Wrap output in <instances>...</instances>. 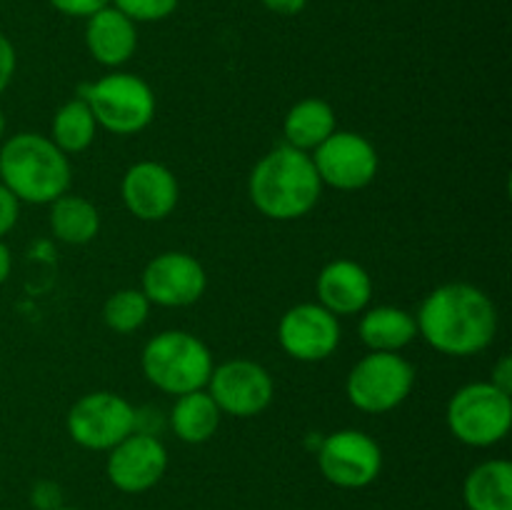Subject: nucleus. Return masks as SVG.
<instances>
[{
	"mask_svg": "<svg viewBox=\"0 0 512 510\" xmlns=\"http://www.w3.org/2000/svg\"><path fill=\"white\" fill-rule=\"evenodd\" d=\"M418 335L433 350L470 358L488 348L498 333V308L485 290L470 283H445L430 290L415 313Z\"/></svg>",
	"mask_w": 512,
	"mask_h": 510,
	"instance_id": "obj_1",
	"label": "nucleus"
},
{
	"mask_svg": "<svg viewBox=\"0 0 512 510\" xmlns=\"http://www.w3.org/2000/svg\"><path fill=\"white\" fill-rule=\"evenodd\" d=\"M250 203L270 220H298L318 205L323 183L310 153L278 145L255 163L248 178Z\"/></svg>",
	"mask_w": 512,
	"mask_h": 510,
	"instance_id": "obj_2",
	"label": "nucleus"
},
{
	"mask_svg": "<svg viewBox=\"0 0 512 510\" xmlns=\"http://www.w3.org/2000/svg\"><path fill=\"white\" fill-rule=\"evenodd\" d=\"M0 183L30 205H50L73 183L70 158L40 133H15L0 145Z\"/></svg>",
	"mask_w": 512,
	"mask_h": 510,
	"instance_id": "obj_3",
	"label": "nucleus"
},
{
	"mask_svg": "<svg viewBox=\"0 0 512 510\" xmlns=\"http://www.w3.org/2000/svg\"><path fill=\"white\" fill-rule=\"evenodd\" d=\"M145 380L165 395L203 390L213 373V353L188 330H163L145 343L140 353Z\"/></svg>",
	"mask_w": 512,
	"mask_h": 510,
	"instance_id": "obj_4",
	"label": "nucleus"
},
{
	"mask_svg": "<svg viewBox=\"0 0 512 510\" xmlns=\"http://www.w3.org/2000/svg\"><path fill=\"white\" fill-rule=\"evenodd\" d=\"M80 98L93 110L95 123L113 135H138L153 123L155 93L140 75L113 70L85 85Z\"/></svg>",
	"mask_w": 512,
	"mask_h": 510,
	"instance_id": "obj_5",
	"label": "nucleus"
},
{
	"mask_svg": "<svg viewBox=\"0 0 512 510\" xmlns=\"http://www.w3.org/2000/svg\"><path fill=\"white\" fill-rule=\"evenodd\" d=\"M448 428L470 448H490L505 440L512 425V395L490 380L468 383L448 403Z\"/></svg>",
	"mask_w": 512,
	"mask_h": 510,
	"instance_id": "obj_6",
	"label": "nucleus"
},
{
	"mask_svg": "<svg viewBox=\"0 0 512 510\" xmlns=\"http://www.w3.org/2000/svg\"><path fill=\"white\" fill-rule=\"evenodd\" d=\"M415 385V368L400 353H373L358 360L345 380L353 408L383 415L405 403Z\"/></svg>",
	"mask_w": 512,
	"mask_h": 510,
	"instance_id": "obj_7",
	"label": "nucleus"
},
{
	"mask_svg": "<svg viewBox=\"0 0 512 510\" xmlns=\"http://www.w3.org/2000/svg\"><path fill=\"white\" fill-rule=\"evenodd\" d=\"M65 428L80 448L108 453L120 440L135 433V408L113 390H95L75 400L65 418Z\"/></svg>",
	"mask_w": 512,
	"mask_h": 510,
	"instance_id": "obj_8",
	"label": "nucleus"
},
{
	"mask_svg": "<svg viewBox=\"0 0 512 510\" xmlns=\"http://www.w3.org/2000/svg\"><path fill=\"white\" fill-rule=\"evenodd\" d=\"M318 468L330 485L343 490L368 488L383 470V450L373 435L345 428L325 435L318 448Z\"/></svg>",
	"mask_w": 512,
	"mask_h": 510,
	"instance_id": "obj_9",
	"label": "nucleus"
},
{
	"mask_svg": "<svg viewBox=\"0 0 512 510\" xmlns=\"http://www.w3.org/2000/svg\"><path fill=\"white\" fill-rule=\"evenodd\" d=\"M310 158L318 170L320 183L345 193L368 188L380 168L375 145L365 135L350 130H335L310 153Z\"/></svg>",
	"mask_w": 512,
	"mask_h": 510,
	"instance_id": "obj_10",
	"label": "nucleus"
},
{
	"mask_svg": "<svg viewBox=\"0 0 512 510\" xmlns=\"http://www.w3.org/2000/svg\"><path fill=\"white\" fill-rule=\"evenodd\" d=\"M205 390L223 415L253 418L273 403L275 383L273 375L255 360L233 358L215 365Z\"/></svg>",
	"mask_w": 512,
	"mask_h": 510,
	"instance_id": "obj_11",
	"label": "nucleus"
},
{
	"mask_svg": "<svg viewBox=\"0 0 512 510\" xmlns=\"http://www.w3.org/2000/svg\"><path fill=\"white\" fill-rule=\"evenodd\" d=\"M343 328L338 315L320 303H298L278 323V343L293 360L320 363L338 350Z\"/></svg>",
	"mask_w": 512,
	"mask_h": 510,
	"instance_id": "obj_12",
	"label": "nucleus"
},
{
	"mask_svg": "<svg viewBox=\"0 0 512 510\" xmlns=\"http://www.w3.org/2000/svg\"><path fill=\"white\" fill-rule=\"evenodd\" d=\"M208 288V275L198 258L183 250H165L155 255L143 270L140 290L150 305L160 308H188L198 303Z\"/></svg>",
	"mask_w": 512,
	"mask_h": 510,
	"instance_id": "obj_13",
	"label": "nucleus"
},
{
	"mask_svg": "<svg viewBox=\"0 0 512 510\" xmlns=\"http://www.w3.org/2000/svg\"><path fill=\"white\" fill-rule=\"evenodd\" d=\"M168 470V448L153 433H130L108 450L105 473L115 490L128 495L148 493L163 480Z\"/></svg>",
	"mask_w": 512,
	"mask_h": 510,
	"instance_id": "obj_14",
	"label": "nucleus"
},
{
	"mask_svg": "<svg viewBox=\"0 0 512 510\" xmlns=\"http://www.w3.org/2000/svg\"><path fill=\"white\" fill-rule=\"evenodd\" d=\"M120 198L133 218L158 223L173 215L180 200V185L173 170L155 160H140L125 170Z\"/></svg>",
	"mask_w": 512,
	"mask_h": 510,
	"instance_id": "obj_15",
	"label": "nucleus"
},
{
	"mask_svg": "<svg viewBox=\"0 0 512 510\" xmlns=\"http://www.w3.org/2000/svg\"><path fill=\"white\" fill-rule=\"evenodd\" d=\"M318 303L330 313L343 315L363 313L373 298V278L360 263L348 258L330 260L318 275Z\"/></svg>",
	"mask_w": 512,
	"mask_h": 510,
	"instance_id": "obj_16",
	"label": "nucleus"
},
{
	"mask_svg": "<svg viewBox=\"0 0 512 510\" xmlns=\"http://www.w3.org/2000/svg\"><path fill=\"white\" fill-rule=\"evenodd\" d=\"M85 48L103 68H120L138 50V25L113 5L85 18Z\"/></svg>",
	"mask_w": 512,
	"mask_h": 510,
	"instance_id": "obj_17",
	"label": "nucleus"
},
{
	"mask_svg": "<svg viewBox=\"0 0 512 510\" xmlns=\"http://www.w3.org/2000/svg\"><path fill=\"white\" fill-rule=\"evenodd\" d=\"M363 345L373 353H400L418 338L415 315L398 305H375L365 308L358 323Z\"/></svg>",
	"mask_w": 512,
	"mask_h": 510,
	"instance_id": "obj_18",
	"label": "nucleus"
},
{
	"mask_svg": "<svg viewBox=\"0 0 512 510\" xmlns=\"http://www.w3.org/2000/svg\"><path fill=\"white\" fill-rule=\"evenodd\" d=\"M335 130H338V118H335L333 105L323 98L298 100L283 120L285 145L303 153H313Z\"/></svg>",
	"mask_w": 512,
	"mask_h": 510,
	"instance_id": "obj_19",
	"label": "nucleus"
},
{
	"mask_svg": "<svg viewBox=\"0 0 512 510\" xmlns=\"http://www.w3.org/2000/svg\"><path fill=\"white\" fill-rule=\"evenodd\" d=\"M468 510H512V465L505 458L475 465L463 483Z\"/></svg>",
	"mask_w": 512,
	"mask_h": 510,
	"instance_id": "obj_20",
	"label": "nucleus"
},
{
	"mask_svg": "<svg viewBox=\"0 0 512 510\" xmlns=\"http://www.w3.org/2000/svg\"><path fill=\"white\" fill-rule=\"evenodd\" d=\"M220 408L210 398L208 390H193V393L178 395L170 410V428L175 438L188 445L208 443L220 428Z\"/></svg>",
	"mask_w": 512,
	"mask_h": 510,
	"instance_id": "obj_21",
	"label": "nucleus"
},
{
	"mask_svg": "<svg viewBox=\"0 0 512 510\" xmlns=\"http://www.w3.org/2000/svg\"><path fill=\"white\" fill-rule=\"evenodd\" d=\"M50 230L60 243L85 245L100 233V213L83 195L65 193L50 203Z\"/></svg>",
	"mask_w": 512,
	"mask_h": 510,
	"instance_id": "obj_22",
	"label": "nucleus"
},
{
	"mask_svg": "<svg viewBox=\"0 0 512 510\" xmlns=\"http://www.w3.org/2000/svg\"><path fill=\"white\" fill-rule=\"evenodd\" d=\"M95 133H98V123H95L93 110L88 108L83 98H73L58 108L53 115V130H50V140L63 150L65 155L83 153L93 145Z\"/></svg>",
	"mask_w": 512,
	"mask_h": 510,
	"instance_id": "obj_23",
	"label": "nucleus"
},
{
	"mask_svg": "<svg viewBox=\"0 0 512 510\" xmlns=\"http://www.w3.org/2000/svg\"><path fill=\"white\" fill-rule=\"evenodd\" d=\"M150 315V300L145 298L140 288H120L105 300L103 323L113 333L128 335L143 328Z\"/></svg>",
	"mask_w": 512,
	"mask_h": 510,
	"instance_id": "obj_24",
	"label": "nucleus"
},
{
	"mask_svg": "<svg viewBox=\"0 0 512 510\" xmlns=\"http://www.w3.org/2000/svg\"><path fill=\"white\" fill-rule=\"evenodd\" d=\"M180 0H110L113 8L138 23H160L178 10Z\"/></svg>",
	"mask_w": 512,
	"mask_h": 510,
	"instance_id": "obj_25",
	"label": "nucleus"
},
{
	"mask_svg": "<svg viewBox=\"0 0 512 510\" xmlns=\"http://www.w3.org/2000/svg\"><path fill=\"white\" fill-rule=\"evenodd\" d=\"M30 503L35 510H55L63 505V490L55 480H38L30 490Z\"/></svg>",
	"mask_w": 512,
	"mask_h": 510,
	"instance_id": "obj_26",
	"label": "nucleus"
},
{
	"mask_svg": "<svg viewBox=\"0 0 512 510\" xmlns=\"http://www.w3.org/2000/svg\"><path fill=\"white\" fill-rule=\"evenodd\" d=\"M20 200L0 183V240L18 225L20 220Z\"/></svg>",
	"mask_w": 512,
	"mask_h": 510,
	"instance_id": "obj_27",
	"label": "nucleus"
},
{
	"mask_svg": "<svg viewBox=\"0 0 512 510\" xmlns=\"http://www.w3.org/2000/svg\"><path fill=\"white\" fill-rule=\"evenodd\" d=\"M58 13L70 15V18H90L93 13L110 5V0H48Z\"/></svg>",
	"mask_w": 512,
	"mask_h": 510,
	"instance_id": "obj_28",
	"label": "nucleus"
},
{
	"mask_svg": "<svg viewBox=\"0 0 512 510\" xmlns=\"http://www.w3.org/2000/svg\"><path fill=\"white\" fill-rule=\"evenodd\" d=\"M15 68H18V53H15L13 40L0 33V95L13 83Z\"/></svg>",
	"mask_w": 512,
	"mask_h": 510,
	"instance_id": "obj_29",
	"label": "nucleus"
},
{
	"mask_svg": "<svg viewBox=\"0 0 512 510\" xmlns=\"http://www.w3.org/2000/svg\"><path fill=\"white\" fill-rule=\"evenodd\" d=\"M490 383H493L495 388L505 390V393L512 395V358L510 355H503V358L493 365V378H490Z\"/></svg>",
	"mask_w": 512,
	"mask_h": 510,
	"instance_id": "obj_30",
	"label": "nucleus"
},
{
	"mask_svg": "<svg viewBox=\"0 0 512 510\" xmlns=\"http://www.w3.org/2000/svg\"><path fill=\"white\" fill-rule=\"evenodd\" d=\"M275 15H298L308 8L310 0H260Z\"/></svg>",
	"mask_w": 512,
	"mask_h": 510,
	"instance_id": "obj_31",
	"label": "nucleus"
},
{
	"mask_svg": "<svg viewBox=\"0 0 512 510\" xmlns=\"http://www.w3.org/2000/svg\"><path fill=\"white\" fill-rule=\"evenodd\" d=\"M10 273H13V253H10L8 245L0 240V285L10 278Z\"/></svg>",
	"mask_w": 512,
	"mask_h": 510,
	"instance_id": "obj_32",
	"label": "nucleus"
},
{
	"mask_svg": "<svg viewBox=\"0 0 512 510\" xmlns=\"http://www.w3.org/2000/svg\"><path fill=\"white\" fill-rule=\"evenodd\" d=\"M3 135H5V113L0 108V143H3Z\"/></svg>",
	"mask_w": 512,
	"mask_h": 510,
	"instance_id": "obj_33",
	"label": "nucleus"
},
{
	"mask_svg": "<svg viewBox=\"0 0 512 510\" xmlns=\"http://www.w3.org/2000/svg\"><path fill=\"white\" fill-rule=\"evenodd\" d=\"M55 510H80V508H73V505H60V508H55Z\"/></svg>",
	"mask_w": 512,
	"mask_h": 510,
	"instance_id": "obj_34",
	"label": "nucleus"
}]
</instances>
